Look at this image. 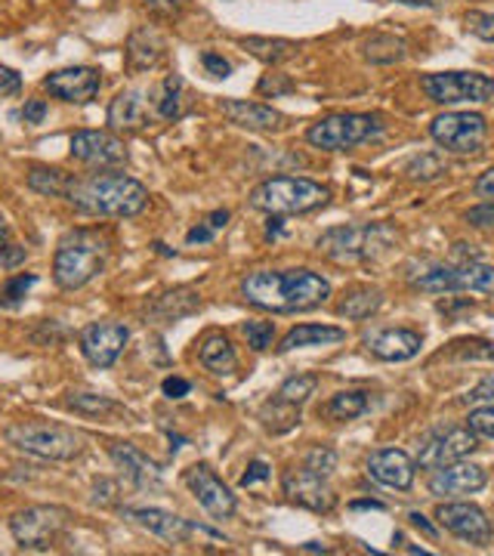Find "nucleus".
<instances>
[{"label":"nucleus","mask_w":494,"mask_h":556,"mask_svg":"<svg viewBox=\"0 0 494 556\" xmlns=\"http://www.w3.org/2000/svg\"><path fill=\"white\" fill-rule=\"evenodd\" d=\"M43 118H47V102L43 100H28L22 105V121L25 124H40Z\"/></svg>","instance_id":"53"},{"label":"nucleus","mask_w":494,"mask_h":556,"mask_svg":"<svg viewBox=\"0 0 494 556\" xmlns=\"http://www.w3.org/2000/svg\"><path fill=\"white\" fill-rule=\"evenodd\" d=\"M415 473L417 464L402 448H380L368 457V477L395 492H408L415 485Z\"/></svg>","instance_id":"23"},{"label":"nucleus","mask_w":494,"mask_h":556,"mask_svg":"<svg viewBox=\"0 0 494 556\" xmlns=\"http://www.w3.org/2000/svg\"><path fill=\"white\" fill-rule=\"evenodd\" d=\"M303 467H306V470H313V473H318V477H331V473L337 470V452L334 448H328V445H316V448L306 455Z\"/></svg>","instance_id":"42"},{"label":"nucleus","mask_w":494,"mask_h":556,"mask_svg":"<svg viewBox=\"0 0 494 556\" xmlns=\"http://www.w3.org/2000/svg\"><path fill=\"white\" fill-rule=\"evenodd\" d=\"M201 65H204L214 78H229V75H232V62L223 60L214 50H204V53H201Z\"/></svg>","instance_id":"48"},{"label":"nucleus","mask_w":494,"mask_h":556,"mask_svg":"<svg viewBox=\"0 0 494 556\" xmlns=\"http://www.w3.org/2000/svg\"><path fill=\"white\" fill-rule=\"evenodd\" d=\"M78 343L93 368H112L130 343V328L124 321H90L78 334Z\"/></svg>","instance_id":"14"},{"label":"nucleus","mask_w":494,"mask_h":556,"mask_svg":"<svg viewBox=\"0 0 494 556\" xmlns=\"http://www.w3.org/2000/svg\"><path fill=\"white\" fill-rule=\"evenodd\" d=\"M145 7H149L155 16H161V20H177L179 10L186 7V0H145Z\"/></svg>","instance_id":"52"},{"label":"nucleus","mask_w":494,"mask_h":556,"mask_svg":"<svg viewBox=\"0 0 494 556\" xmlns=\"http://www.w3.org/2000/svg\"><path fill=\"white\" fill-rule=\"evenodd\" d=\"M383 134L380 115H365V112H337L328 118L309 124L306 142L321 152H350L362 142H371Z\"/></svg>","instance_id":"7"},{"label":"nucleus","mask_w":494,"mask_h":556,"mask_svg":"<svg viewBox=\"0 0 494 556\" xmlns=\"http://www.w3.org/2000/svg\"><path fill=\"white\" fill-rule=\"evenodd\" d=\"M186 485L195 495V501L211 514L214 519H232L238 514V497L232 489L207 467V464H192L186 470Z\"/></svg>","instance_id":"16"},{"label":"nucleus","mask_w":494,"mask_h":556,"mask_svg":"<svg viewBox=\"0 0 494 556\" xmlns=\"http://www.w3.org/2000/svg\"><path fill=\"white\" fill-rule=\"evenodd\" d=\"M395 241L398 232L387 223H356V226H334L321 232L316 248L331 263H368L390 254Z\"/></svg>","instance_id":"4"},{"label":"nucleus","mask_w":494,"mask_h":556,"mask_svg":"<svg viewBox=\"0 0 494 556\" xmlns=\"http://www.w3.org/2000/svg\"><path fill=\"white\" fill-rule=\"evenodd\" d=\"M476 452V433L470 427H439L417 442L415 464L420 470H439L445 464L464 460Z\"/></svg>","instance_id":"13"},{"label":"nucleus","mask_w":494,"mask_h":556,"mask_svg":"<svg viewBox=\"0 0 494 556\" xmlns=\"http://www.w3.org/2000/svg\"><path fill=\"white\" fill-rule=\"evenodd\" d=\"M303 551H306V554H331V551H328L325 544H318V541H309V544H303Z\"/></svg>","instance_id":"61"},{"label":"nucleus","mask_w":494,"mask_h":556,"mask_svg":"<svg viewBox=\"0 0 494 556\" xmlns=\"http://www.w3.org/2000/svg\"><path fill=\"white\" fill-rule=\"evenodd\" d=\"M238 43L244 50H251L266 65H281V62L294 60L296 53H300V43L288 38H257V35H251V38H238Z\"/></svg>","instance_id":"31"},{"label":"nucleus","mask_w":494,"mask_h":556,"mask_svg":"<svg viewBox=\"0 0 494 556\" xmlns=\"http://www.w3.org/2000/svg\"><path fill=\"white\" fill-rule=\"evenodd\" d=\"M294 90V80L284 78V75H263L257 84V93L259 97H281V93H291Z\"/></svg>","instance_id":"47"},{"label":"nucleus","mask_w":494,"mask_h":556,"mask_svg":"<svg viewBox=\"0 0 494 556\" xmlns=\"http://www.w3.org/2000/svg\"><path fill=\"white\" fill-rule=\"evenodd\" d=\"M25 257H28V251H25V248H20V244H10V248L3 244V248H0V266H7V269L20 266Z\"/></svg>","instance_id":"54"},{"label":"nucleus","mask_w":494,"mask_h":556,"mask_svg":"<svg viewBox=\"0 0 494 556\" xmlns=\"http://www.w3.org/2000/svg\"><path fill=\"white\" fill-rule=\"evenodd\" d=\"M430 137L452 155H476L485 146L489 124L479 112H445L430 121Z\"/></svg>","instance_id":"10"},{"label":"nucleus","mask_w":494,"mask_h":556,"mask_svg":"<svg viewBox=\"0 0 494 556\" xmlns=\"http://www.w3.org/2000/svg\"><path fill=\"white\" fill-rule=\"evenodd\" d=\"M464 399H467L470 405H494V375L479 380V383H476L473 390H470Z\"/></svg>","instance_id":"49"},{"label":"nucleus","mask_w":494,"mask_h":556,"mask_svg":"<svg viewBox=\"0 0 494 556\" xmlns=\"http://www.w3.org/2000/svg\"><path fill=\"white\" fill-rule=\"evenodd\" d=\"M219 115L229 124H236V127L257 130V134H278V130L288 127V115L284 112L251 100H219Z\"/></svg>","instance_id":"21"},{"label":"nucleus","mask_w":494,"mask_h":556,"mask_svg":"<svg viewBox=\"0 0 494 556\" xmlns=\"http://www.w3.org/2000/svg\"><path fill=\"white\" fill-rule=\"evenodd\" d=\"M263 479H269V464H266V460H254V464L248 467V473L241 477V485L248 489V485H254V482H263Z\"/></svg>","instance_id":"57"},{"label":"nucleus","mask_w":494,"mask_h":556,"mask_svg":"<svg viewBox=\"0 0 494 556\" xmlns=\"http://www.w3.org/2000/svg\"><path fill=\"white\" fill-rule=\"evenodd\" d=\"M226 226H229V211H214L204 223H198V226L189 229L186 244H189V248H195V244H211V241L217 239V232H223Z\"/></svg>","instance_id":"39"},{"label":"nucleus","mask_w":494,"mask_h":556,"mask_svg":"<svg viewBox=\"0 0 494 556\" xmlns=\"http://www.w3.org/2000/svg\"><path fill=\"white\" fill-rule=\"evenodd\" d=\"M112 254V239L99 229L65 232L53 254V281L62 291H80L105 269Z\"/></svg>","instance_id":"3"},{"label":"nucleus","mask_w":494,"mask_h":556,"mask_svg":"<svg viewBox=\"0 0 494 556\" xmlns=\"http://www.w3.org/2000/svg\"><path fill=\"white\" fill-rule=\"evenodd\" d=\"M380 306H383V291H377V288H356L340 303V316L350 318V321H365V318L375 316Z\"/></svg>","instance_id":"33"},{"label":"nucleus","mask_w":494,"mask_h":556,"mask_svg":"<svg viewBox=\"0 0 494 556\" xmlns=\"http://www.w3.org/2000/svg\"><path fill=\"white\" fill-rule=\"evenodd\" d=\"M109 457L137 489H161V467L134 442H109Z\"/></svg>","instance_id":"24"},{"label":"nucleus","mask_w":494,"mask_h":556,"mask_svg":"<svg viewBox=\"0 0 494 556\" xmlns=\"http://www.w3.org/2000/svg\"><path fill=\"white\" fill-rule=\"evenodd\" d=\"M331 201V189L306 177H269L251 192V207L263 214H313Z\"/></svg>","instance_id":"5"},{"label":"nucleus","mask_w":494,"mask_h":556,"mask_svg":"<svg viewBox=\"0 0 494 556\" xmlns=\"http://www.w3.org/2000/svg\"><path fill=\"white\" fill-rule=\"evenodd\" d=\"M149 97H152V109L159 121H179L189 112V93L177 75H167L155 90H149Z\"/></svg>","instance_id":"28"},{"label":"nucleus","mask_w":494,"mask_h":556,"mask_svg":"<svg viewBox=\"0 0 494 556\" xmlns=\"http://www.w3.org/2000/svg\"><path fill=\"white\" fill-rule=\"evenodd\" d=\"M241 334L248 338V346H254L257 353H263L276 340V325L273 321H244L241 325Z\"/></svg>","instance_id":"41"},{"label":"nucleus","mask_w":494,"mask_h":556,"mask_svg":"<svg viewBox=\"0 0 494 556\" xmlns=\"http://www.w3.org/2000/svg\"><path fill=\"white\" fill-rule=\"evenodd\" d=\"M362 53H365V60L375 62V65H393V62L405 60V40L377 31L371 38H365Z\"/></svg>","instance_id":"34"},{"label":"nucleus","mask_w":494,"mask_h":556,"mask_svg":"<svg viewBox=\"0 0 494 556\" xmlns=\"http://www.w3.org/2000/svg\"><path fill=\"white\" fill-rule=\"evenodd\" d=\"M25 182H28V189L38 192V195H47V199H65L72 177L56 170V167H31Z\"/></svg>","instance_id":"35"},{"label":"nucleus","mask_w":494,"mask_h":556,"mask_svg":"<svg viewBox=\"0 0 494 556\" xmlns=\"http://www.w3.org/2000/svg\"><path fill=\"white\" fill-rule=\"evenodd\" d=\"M467 31L479 40H494V13H482V10H470L464 16Z\"/></svg>","instance_id":"44"},{"label":"nucleus","mask_w":494,"mask_h":556,"mask_svg":"<svg viewBox=\"0 0 494 556\" xmlns=\"http://www.w3.org/2000/svg\"><path fill=\"white\" fill-rule=\"evenodd\" d=\"M442 174H448V164L433 155V152H427V155H417L405 164V177L415 179V182H433Z\"/></svg>","instance_id":"38"},{"label":"nucleus","mask_w":494,"mask_h":556,"mask_svg":"<svg viewBox=\"0 0 494 556\" xmlns=\"http://www.w3.org/2000/svg\"><path fill=\"white\" fill-rule=\"evenodd\" d=\"M448 356L470 358V362H494V343L482 338H464L452 343Z\"/></svg>","instance_id":"40"},{"label":"nucleus","mask_w":494,"mask_h":556,"mask_svg":"<svg viewBox=\"0 0 494 556\" xmlns=\"http://www.w3.org/2000/svg\"><path fill=\"white\" fill-rule=\"evenodd\" d=\"M420 346H423V338L411 328H387L375 338H368V350L380 362H408L420 353Z\"/></svg>","instance_id":"27"},{"label":"nucleus","mask_w":494,"mask_h":556,"mask_svg":"<svg viewBox=\"0 0 494 556\" xmlns=\"http://www.w3.org/2000/svg\"><path fill=\"white\" fill-rule=\"evenodd\" d=\"M99 87H102V72L93 65H72L43 78V90L53 100L72 102V105H87L97 100Z\"/></svg>","instance_id":"18"},{"label":"nucleus","mask_w":494,"mask_h":556,"mask_svg":"<svg viewBox=\"0 0 494 556\" xmlns=\"http://www.w3.org/2000/svg\"><path fill=\"white\" fill-rule=\"evenodd\" d=\"M467 427L473 430L476 437L494 439V405H479V408H473L470 417H467Z\"/></svg>","instance_id":"45"},{"label":"nucleus","mask_w":494,"mask_h":556,"mask_svg":"<svg viewBox=\"0 0 494 556\" xmlns=\"http://www.w3.org/2000/svg\"><path fill=\"white\" fill-rule=\"evenodd\" d=\"M281 489L288 501H294L300 507L313 510V514H331L337 504L334 489L328 485V477H318L313 470L300 467V470H288L281 479Z\"/></svg>","instance_id":"19"},{"label":"nucleus","mask_w":494,"mask_h":556,"mask_svg":"<svg viewBox=\"0 0 494 556\" xmlns=\"http://www.w3.org/2000/svg\"><path fill=\"white\" fill-rule=\"evenodd\" d=\"M435 519L445 532H452L460 541L467 544H476V547H485L492 544L494 526L492 519L485 517L482 507L476 504H467V501H452V504H439L435 510Z\"/></svg>","instance_id":"15"},{"label":"nucleus","mask_w":494,"mask_h":556,"mask_svg":"<svg viewBox=\"0 0 494 556\" xmlns=\"http://www.w3.org/2000/svg\"><path fill=\"white\" fill-rule=\"evenodd\" d=\"M22 93V75L10 65H0V97H16Z\"/></svg>","instance_id":"51"},{"label":"nucleus","mask_w":494,"mask_h":556,"mask_svg":"<svg viewBox=\"0 0 494 556\" xmlns=\"http://www.w3.org/2000/svg\"><path fill=\"white\" fill-rule=\"evenodd\" d=\"M38 285V276H16V278H10L7 285H3V291H0V303L3 306H13V303H20L31 288Z\"/></svg>","instance_id":"43"},{"label":"nucleus","mask_w":494,"mask_h":556,"mask_svg":"<svg viewBox=\"0 0 494 556\" xmlns=\"http://www.w3.org/2000/svg\"><path fill=\"white\" fill-rule=\"evenodd\" d=\"M489 482L485 467L479 464H467V460H455V464H445L439 467L433 477H430V492L435 497H460L482 492Z\"/></svg>","instance_id":"22"},{"label":"nucleus","mask_w":494,"mask_h":556,"mask_svg":"<svg viewBox=\"0 0 494 556\" xmlns=\"http://www.w3.org/2000/svg\"><path fill=\"white\" fill-rule=\"evenodd\" d=\"M72 159L105 170V167L127 164L130 152H127L124 139L115 130H75L72 134Z\"/></svg>","instance_id":"17"},{"label":"nucleus","mask_w":494,"mask_h":556,"mask_svg":"<svg viewBox=\"0 0 494 556\" xmlns=\"http://www.w3.org/2000/svg\"><path fill=\"white\" fill-rule=\"evenodd\" d=\"M7 236H10V229H7V219L0 217V248L7 244Z\"/></svg>","instance_id":"62"},{"label":"nucleus","mask_w":494,"mask_h":556,"mask_svg":"<svg viewBox=\"0 0 494 556\" xmlns=\"http://www.w3.org/2000/svg\"><path fill=\"white\" fill-rule=\"evenodd\" d=\"M72 514L56 504H38V507H25L10 519V532L16 538V544L25 551H47L56 538L65 532Z\"/></svg>","instance_id":"11"},{"label":"nucleus","mask_w":494,"mask_h":556,"mask_svg":"<svg viewBox=\"0 0 494 556\" xmlns=\"http://www.w3.org/2000/svg\"><path fill=\"white\" fill-rule=\"evenodd\" d=\"M423 294H457V291H476L494 298V266L479 260H457L445 266H433L411 281Z\"/></svg>","instance_id":"8"},{"label":"nucleus","mask_w":494,"mask_h":556,"mask_svg":"<svg viewBox=\"0 0 494 556\" xmlns=\"http://www.w3.org/2000/svg\"><path fill=\"white\" fill-rule=\"evenodd\" d=\"M65 201L90 217L134 219L149 207V189L127 174H112V170L99 174L97 170L87 177H72Z\"/></svg>","instance_id":"2"},{"label":"nucleus","mask_w":494,"mask_h":556,"mask_svg":"<svg viewBox=\"0 0 494 556\" xmlns=\"http://www.w3.org/2000/svg\"><path fill=\"white\" fill-rule=\"evenodd\" d=\"M105 121H109V130H115V134H139L159 118L152 109V97L139 87H130V90H121L112 100Z\"/></svg>","instance_id":"20"},{"label":"nucleus","mask_w":494,"mask_h":556,"mask_svg":"<svg viewBox=\"0 0 494 556\" xmlns=\"http://www.w3.org/2000/svg\"><path fill=\"white\" fill-rule=\"evenodd\" d=\"M241 298L276 316L309 313L331 298V281L313 269H257L241 278Z\"/></svg>","instance_id":"1"},{"label":"nucleus","mask_w":494,"mask_h":556,"mask_svg":"<svg viewBox=\"0 0 494 556\" xmlns=\"http://www.w3.org/2000/svg\"><path fill=\"white\" fill-rule=\"evenodd\" d=\"M408 519H411V526H415V529H420V532H423L427 538L439 535V529H435L433 522L423 517V514H417V510H415V514H408Z\"/></svg>","instance_id":"58"},{"label":"nucleus","mask_w":494,"mask_h":556,"mask_svg":"<svg viewBox=\"0 0 494 556\" xmlns=\"http://www.w3.org/2000/svg\"><path fill=\"white\" fill-rule=\"evenodd\" d=\"M467 223L473 229H482V232H494V201H482L467 211Z\"/></svg>","instance_id":"46"},{"label":"nucleus","mask_w":494,"mask_h":556,"mask_svg":"<svg viewBox=\"0 0 494 556\" xmlns=\"http://www.w3.org/2000/svg\"><path fill=\"white\" fill-rule=\"evenodd\" d=\"M371 408V393L365 390H343L328 399V405L321 408V415L328 420H356V417L368 415Z\"/></svg>","instance_id":"32"},{"label":"nucleus","mask_w":494,"mask_h":556,"mask_svg":"<svg viewBox=\"0 0 494 556\" xmlns=\"http://www.w3.org/2000/svg\"><path fill=\"white\" fill-rule=\"evenodd\" d=\"M124 517L130 519V522H137L139 529H145V532H152L161 541H167V544H189L192 538H204L211 544H229L214 529L189 522V519L177 517L170 510H161V507H137V510H127Z\"/></svg>","instance_id":"12"},{"label":"nucleus","mask_w":494,"mask_h":556,"mask_svg":"<svg viewBox=\"0 0 494 556\" xmlns=\"http://www.w3.org/2000/svg\"><path fill=\"white\" fill-rule=\"evenodd\" d=\"M167 53V40L159 28L152 25H139L127 38V68L130 72H149L155 68Z\"/></svg>","instance_id":"26"},{"label":"nucleus","mask_w":494,"mask_h":556,"mask_svg":"<svg viewBox=\"0 0 494 556\" xmlns=\"http://www.w3.org/2000/svg\"><path fill=\"white\" fill-rule=\"evenodd\" d=\"M65 405L84 417H105L112 415V412H118L115 399L99 396V393H68Z\"/></svg>","instance_id":"36"},{"label":"nucleus","mask_w":494,"mask_h":556,"mask_svg":"<svg viewBox=\"0 0 494 556\" xmlns=\"http://www.w3.org/2000/svg\"><path fill=\"white\" fill-rule=\"evenodd\" d=\"M93 501L102 504V507L118 504V482H115V479H97V485H93Z\"/></svg>","instance_id":"50"},{"label":"nucleus","mask_w":494,"mask_h":556,"mask_svg":"<svg viewBox=\"0 0 494 556\" xmlns=\"http://www.w3.org/2000/svg\"><path fill=\"white\" fill-rule=\"evenodd\" d=\"M473 192H476V195H479V199L494 201V167H489V170H485L482 177L476 179Z\"/></svg>","instance_id":"56"},{"label":"nucleus","mask_w":494,"mask_h":556,"mask_svg":"<svg viewBox=\"0 0 494 556\" xmlns=\"http://www.w3.org/2000/svg\"><path fill=\"white\" fill-rule=\"evenodd\" d=\"M201 309V294L192 288H174V291H164L159 298H152L142 306V318L145 325H170L179 318L192 316Z\"/></svg>","instance_id":"25"},{"label":"nucleus","mask_w":494,"mask_h":556,"mask_svg":"<svg viewBox=\"0 0 494 556\" xmlns=\"http://www.w3.org/2000/svg\"><path fill=\"white\" fill-rule=\"evenodd\" d=\"M350 507H353V510H387L380 501H353Z\"/></svg>","instance_id":"59"},{"label":"nucleus","mask_w":494,"mask_h":556,"mask_svg":"<svg viewBox=\"0 0 494 556\" xmlns=\"http://www.w3.org/2000/svg\"><path fill=\"white\" fill-rule=\"evenodd\" d=\"M7 442L40 460H75L87 448V437L80 430L47 420H22L7 427Z\"/></svg>","instance_id":"6"},{"label":"nucleus","mask_w":494,"mask_h":556,"mask_svg":"<svg viewBox=\"0 0 494 556\" xmlns=\"http://www.w3.org/2000/svg\"><path fill=\"white\" fill-rule=\"evenodd\" d=\"M346 331L337 328V325H296L291 328L278 353H294V350H306V346H331V343H343Z\"/></svg>","instance_id":"29"},{"label":"nucleus","mask_w":494,"mask_h":556,"mask_svg":"<svg viewBox=\"0 0 494 556\" xmlns=\"http://www.w3.org/2000/svg\"><path fill=\"white\" fill-rule=\"evenodd\" d=\"M405 7H423V10H433V7H442L445 0H398Z\"/></svg>","instance_id":"60"},{"label":"nucleus","mask_w":494,"mask_h":556,"mask_svg":"<svg viewBox=\"0 0 494 556\" xmlns=\"http://www.w3.org/2000/svg\"><path fill=\"white\" fill-rule=\"evenodd\" d=\"M316 387H318L316 375H294V378H288L281 387H278L276 399L278 402H284V405H294V408H300L306 399L316 393Z\"/></svg>","instance_id":"37"},{"label":"nucleus","mask_w":494,"mask_h":556,"mask_svg":"<svg viewBox=\"0 0 494 556\" xmlns=\"http://www.w3.org/2000/svg\"><path fill=\"white\" fill-rule=\"evenodd\" d=\"M198 358H201V365H204L211 375H217V378H229V375H236L238 356L226 334H207V338L201 340Z\"/></svg>","instance_id":"30"},{"label":"nucleus","mask_w":494,"mask_h":556,"mask_svg":"<svg viewBox=\"0 0 494 556\" xmlns=\"http://www.w3.org/2000/svg\"><path fill=\"white\" fill-rule=\"evenodd\" d=\"M420 90L435 105H457V102L494 100V78L479 72H435L420 78Z\"/></svg>","instance_id":"9"},{"label":"nucleus","mask_w":494,"mask_h":556,"mask_svg":"<svg viewBox=\"0 0 494 556\" xmlns=\"http://www.w3.org/2000/svg\"><path fill=\"white\" fill-rule=\"evenodd\" d=\"M161 390H164V396L167 399H182V396H189L192 383L182 378H167L164 383H161Z\"/></svg>","instance_id":"55"}]
</instances>
